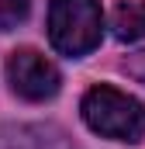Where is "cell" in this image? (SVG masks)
Wrapping results in <instances>:
<instances>
[{
	"label": "cell",
	"instance_id": "1",
	"mask_svg": "<svg viewBox=\"0 0 145 149\" xmlns=\"http://www.w3.org/2000/svg\"><path fill=\"white\" fill-rule=\"evenodd\" d=\"M79 114L90 125V132L104 139H117V142L145 139V104L110 83L90 87L79 101Z\"/></svg>",
	"mask_w": 145,
	"mask_h": 149
},
{
	"label": "cell",
	"instance_id": "2",
	"mask_svg": "<svg viewBox=\"0 0 145 149\" xmlns=\"http://www.w3.org/2000/svg\"><path fill=\"white\" fill-rule=\"evenodd\" d=\"M104 38L100 0H52L48 3V42L55 52L79 59L90 56Z\"/></svg>",
	"mask_w": 145,
	"mask_h": 149
},
{
	"label": "cell",
	"instance_id": "3",
	"mask_svg": "<svg viewBox=\"0 0 145 149\" xmlns=\"http://www.w3.org/2000/svg\"><path fill=\"white\" fill-rule=\"evenodd\" d=\"M7 80H10L14 94L31 101V104L52 101L62 87V76L55 70V63L45 59L38 49H14L10 59H7Z\"/></svg>",
	"mask_w": 145,
	"mask_h": 149
},
{
	"label": "cell",
	"instance_id": "4",
	"mask_svg": "<svg viewBox=\"0 0 145 149\" xmlns=\"http://www.w3.org/2000/svg\"><path fill=\"white\" fill-rule=\"evenodd\" d=\"M0 149H66V135L52 125H14L0 132Z\"/></svg>",
	"mask_w": 145,
	"mask_h": 149
},
{
	"label": "cell",
	"instance_id": "5",
	"mask_svg": "<svg viewBox=\"0 0 145 149\" xmlns=\"http://www.w3.org/2000/svg\"><path fill=\"white\" fill-rule=\"evenodd\" d=\"M110 35L117 42L145 38V0H117L110 10Z\"/></svg>",
	"mask_w": 145,
	"mask_h": 149
},
{
	"label": "cell",
	"instance_id": "6",
	"mask_svg": "<svg viewBox=\"0 0 145 149\" xmlns=\"http://www.w3.org/2000/svg\"><path fill=\"white\" fill-rule=\"evenodd\" d=\"M31 10V0H0V31L17 28Z\"/></svg>",
	"mask_w": 145,
	"mask_h": 149
},
{
	"label": "cell",
	"instance_id": "7",
	"mask_svg": "<svg viewBox=\"0 0 145 149\" xmlns=\"http://www.w3.org/2000/svg\"><path fill=\"white\" fill-rule=\"evenodd\" d=\"M124 66H128V73H135L138 80H145V52H138V56H135L131 63H124Z\"/></svg>",
	"mask_w": 145,
	"mask_h": 149
}]
</instances>
